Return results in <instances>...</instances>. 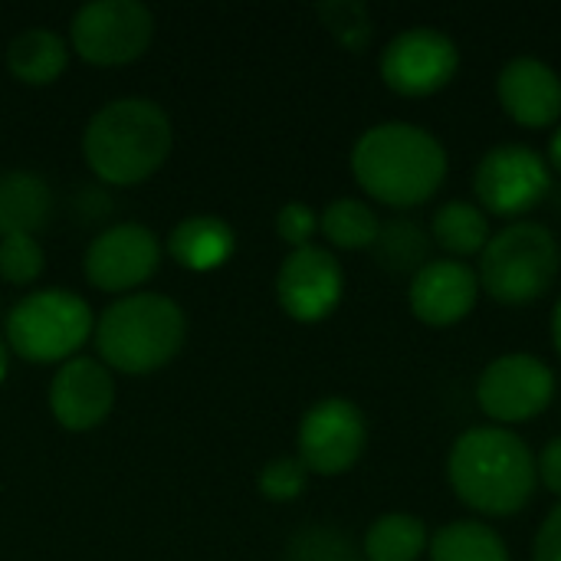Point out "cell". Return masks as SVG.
I'll return each instance as SVG.
<instances>
[{"instance_id":"836d02e7","label":"cell","mask_w":561,"mask_h":561,"mask_svg":"<svg viewBox=\"0 0 561 561\" xmlns=\"http://www.w3.org/2000/svg\"><path fill=\"white\" fill-rule=\"evenodd\" d=\"M7 375V342H0V381Z\"/></svg>"},{"instance_id":"4fadbf2b","label":"cell","mask_w":561,"mask_h":561,"mask_svg":"<svg viewBox=\"0 0 561 561\" xmlns=\"http://www.w3.org/2000/svg\"><path fill=\"white\" fill-rule=\"evenodd\" d=\"M161 263V243L145 224H115L85 250V279L102 293H131L145 286Z\"/></svg>"},{"instance_id":"f546056e","label":"cell","mask_w":561,"mask_h":561,"mask_svg":"<svg viewBox=\"0 0 561 561\" xmlns=\"http://www.w3.org/2000/svg\"><path fill=\"white\" fill-rule=\"evenodd\" d=\"M533 561H561V503L546 516L533 539Z\"/></svg>"},{"instance_id":"52a82bcc","label":"cell","mask_w":561,"mask_h":561,"mask_svg":"<svg viewBox=\"0 0 561 561\" xmlns=\"http://www.w3.org/2000/svg\"><path fill=\"white\" fill-rule=\"evenodd\" d=\"M473 191L486 217L493 214L506 220H523L549 197L552 168L536 148L506 141L480 158L473 171Z\"/></svg>"},{"instance_id":"9c48e42d","label":"cell","mask_w":561,"mask_h":561,"mask_svg":"<svg viewBox=\"0 0 561 561\" xmlns=\"http://www.w3.org/2000/svg\"><path fill=\"white\" fill-rule=\"evenodd\" d=\"M552 398H556L552 368L526 352L500 355L483 368L477 381L480 411L490 421H496V427H510V431L549 411Z\"/></svg>"},{"instance_id":"4dcf8cb0","label":"cell","mask_w":561,"mask_h":561,"mask_svg":"<svg viewBox=\"0 0 561 561\" xmlns=\"http://www.w3.org/2000/svg\"><path fill=\"white\" fill-rule=\"evenodd\" d=\"M536 470H539V483L561 500V437H552L542 454L536 457Z\"/></svg>"},{"instance_id":"d6986e66","label":"cell","mask_w":561,"mask_h":561,"mask_svg":"<svg viewBox=\"0 0 561 561\" xmlns=\"http://www.w3.org/2000/svg\"><path fill=\"white\" fill-rule=\"evenodd\" d=\"M69 62V46L59 33L46 26H30L16 33L7 46L10 72L26 85H49L62 76Z\"/></svg>"},{"instance_id":"8fae6325","label":"cell","mask_w":561,"mask_h":561,"mask_svg":"<svg viewBox=\"0 0 561 561\" xmlns=\"http://www.w3.org/2000/svg\"><path fill=\"white\" fill-rule=\"evenodd\" d=\"M296 447L309 473L319 477L348 473L368 447V424L362 408L352 404L348 398H325L312 404L299 421Z\"/></svg>"},{"instance_id":"8992f818","label":"cell","mask_w":561,"mask_h":561,"mask_svg":"<svg viewBox=\"0 0 561 561\" xmlns=\"http://www.w3.org/2000/svg\"><path fill=\"white\" fill-rule=\"evenodd\" d=\"M95 316L89 302L69 289H36L7 316V345L33 365L69 362L92 339Z\"/></svg>"},{"instance_id":"7c38bea8","label":"cell","mask_w":561,"mask_h":561,"mask_svg":"<svg viewBox=\"0 0 561 561\" xmlns=\"http://www.w3.org/2000/svg\"><path fill=\"white\" fill-rule=\"evenodd\" d=\"M342 289H345L342 263L335 260L332 250L316 243L293 250L276 273V299L283 312L306 325L329 319L342 302Z\"/></svg>"},{"instance_id":"e0dca14e","label":"cell","mask_w":561,"mask_h":561,"mask_svg":"<svg viewBox=\"0 0 561 561\" xmlns=\"http://www.w3.org/2000/svg\"><path fill=\"white\" fill-rule=\"evenodd\" d=\"M237 250V233L227 220L210 217V214H197L181 220L171 233H168V253L178 266L191 270V273H210L220 270Z\"/></svg>"},{"instance_id":"6da1fadb","label":"cell","mask_w":561,"mask_h":561,"mask_svg":"<svg viewBox=\"0 0 561 561\" xmlns=\"http://www.w3.org/2000/svg\"><path fill=\"white\" fill-rule=\"evenodd\" d=\"M450 490L463 506L480 516H516L523 513L539 486L536 454L510 427H470L463 431L447 457Z\"/></svg>"},{"instance_id":"ffe728a7","label":"cell","mask_w":561,"mask_h":561,"mask_svg":"<svg viewBox=\"0 0 561 561\" xmlns=\"http://www.w3.org/2000/svg\"><path fill=\"white\" fill-rule=\"evenodd\" d=\"M431 237L440 250L450 253V260H467L486 250L490 243V217L480 204L470 201H447L434 210Z\"/></svg>"},{"instance_id":"44dd1931","label":"cell","mask_w":561,"mask_h":561,"mask_svg":"<svg viewBox=\"0 0 561 561\" xmlns=\"http://www.w3.org/2000/svg\"><path fill=\"white\" fill-rule=\"evenodd\" d=\"M431 561H513L503 536L480 519H454L431 536Z\"/></svg>"},{"instance_id":"9a60e30c","label":"cell","mask_w":561,"mask_h":561,"mask_svg":"<svg viewBox=\"0 0 561 561\" xmlns=\"http://www.w3.org/2000/svg\"><path fill=\"white\" fill-rule=\"evenodd\" d=\"M115 404V378L95 358H69L53 375L49 385V411L66 431H92L99 427Z\"/></svg>"},{"instance_id":"f1b7e54d","label":"cell","mask_w":561,"mask_h":561,"mask_svg":"<svg viewBox=\"0 0 561 561\" xmlns=\"http://www.w3.org/2000/svg\"><path fill=\"white\" fill-rule=\"evenodd\" d=\"M316 230H319V217H316V210H312L309 204L289 201V204L279 207V214H276V233H279V240L289 243L293 250L309 247L312 237H316Z\"/></svg>"},{"instance_id":"1f68e13d","label":"cell","mask_w":561,"mask_h":561,"mask_svg":"<svg viewBox=\"0 0 561 561\" xmlns=\"http://www.w3.org/2000/svg\"><path fill=\"white\" fill-rule=\"evenodd\" d=\"M549 164H552V168L561 174V125L556 128L552 141H549Z\"/></svg>"},{"instance_id":"ba28073f","label":"cell","mask_w":561,"mask_h":561,"mask_svg":"<svg viewBox=\"0 0 561 561\" xmlns=\"http://www.w3.org/2000/svg\"><path fill=\"white\" fill-rule=\"evenodd\" d=\"M154 36V16L138 0H92L72 13V49L92 66L135 62Z\"/></svg>"},{"instance_id":"3957f363","label":"cell","mask_w":561,"mask_h":561,"mask_svg":"<svg viewBox=\"0 0 561 561\" xmlns=\"http://www.w3.org/2000/svg\"><path fill=\"white\" fill-rule=\"evenodd\" d=\"M171 118L151 99L105 102L82 131V154L102 184L131 187L148 181L171 154Z\"/></svg>"},{"instance_id":"d6a6232c","label":"cell","mask_w":561,"mask_h":561,"mask_svg":"<svg viewBox=\"0 0 561 561\" xmlns=\"http://www.w3.org/2000/svg\"><path fill=\"white\" fill-rule=\"evenodd\" d=\"M552 342H556V352H559L561 358V296L559 302H556V312H552Z\"/></svg>"},{"instance_id":"7402d4cb","label":"cell","mask_w":561,"mask_h":561,"mask_svg":"<svg viewBox=\"0 0 561 561\" xmlns=\"http://www.w3.org/2000/svg\"><path fill=\"white\" fill-rule=\"evenodd\" d=\"M431 533L427 523L411 513H385L365 533V559L368 561H417L427 556Z\"/></svg>"},{"instance_id":"484cf974","label":"cell","mask_w":561,"mask_h":561,"mask_svg":"<svg viewBox=\"0 0 561 561\" xmlns=\"http://www.w3.org/2000/svg\"><path fill=\"white\" fill-rule=\"evenodd\" d=\"M256 486L270 503H293L306 493L309 470L299 457H276L260 470Z\"/></svg>"},{"instance_id":"83f0119b","label":"cell","mask_w":561,"mask_h":561,"mask_svg":"<svg viewBox=\"0 0 561 561\" xmlns=\"http://www.w3.org/2000/svg\"><path fill=\"white\" fill-rule=\"evenodd\" d=\"M289 561H355L348 539L332 529H306L289 542Z\"/></svg>"},{"instance_id":"603a6c76","label":"cell","mask_w":561,"mask_h":561,"mask_svg":"<svg viewBox=\"0 0 561 561\" xmlns=\"http://www.w3.org/2000/svg\"><path fill=\"white\" fill-rule=\"evenodd\" d=\"M319 230L339 250H371L381 233V217L358 197H339L319 214Z\"/></svg>"},{"instance_id":"d4e9b609","label":"cell","mask_w":561,"mask_h":561,"mask_svg":"<svg viewBox=\"0 0 561 561\" xmlns=\"http://www.w3.org/2000/svg\"><path fill=\"white\" fill-rule=\"evenodd\" d=\"M319 20L325 23V30L348 49V53H362L371 36H375V26H371V13L365 3L358 0H329V3H319L316 7Z\"/></svg>"},{"instance_id":"4316f807","label":"cell","mask_w":561,"mask_h":561,"mask_svg":"<svg viewBox=\"0 0 561 561\" xmlns=\"http://www.w3.org/2000/svg\"><path fill=\"white\" fill-rule=\"evenodd\" d=\"M46 266V253L36 237H0V279L13 286L33 283Z\"/></svg>"},{"instance_id":"5bb4252c","label":"cell","mask_w":561,"mask_h":561,"mask_svg":"<svg viewBox=\"0 0 561 561\" xmlns=\"http://www.w3.org/2000/svg\"><path fill=\"white\" fill-rule=\"evenodd\" d=\"M480 276L463 260H431L411 276L408 306L417 316V322L431 329H450L463 322L480 299Z\"/></svg>"},{"instance_id":"277c9868","label":"cell","mask_w":561,"mask_h":561,"mask_svg":"<svg viewBox=\"0 0 561 561\" xmlns=\"http://www.w3.org/2000/svg\"><path fill=\"white\" fill-rule=\"evenodd\" d=\"M187 319L181 306L158 293H128L112 302L92 329L95 352L108 371L151 375L184 348Z\"/></svg>"},{"instance_id":"cb8c5ba5","label":"cell","mask_w":561,"mask_h":561,"mask_svg":"<svg viewBox=\"0 0 561 561\" xmlns=\"http://www.w3.org/2000/svg\"><path fill=\"white\" fill-rule=\"evenodd\" d=\"M375 256L385 270L391 273H417L421 266L431 263L427 250L431 240L414 220H388L381 224V233L375 240Z\"/></svg>"},{"instance_id":"30bf717a","label":"cell","mask_w":561,"mask_h":561,"mask_svg":"<svg viewBox=\"0 0 561 561\" xmlns=\"http://www.w3.org/2000/svg\"><path fill=\"white\" fill-rule=\"evenodd\" d=\"M378 66L391 92L404 99H424L454 82L460 69V49L434 26H411L385 46Z\"/></svg>"},{"instance_id":"7a4b0ae2","label":"cell","mask_w":561,"mask_h":561,"mask_svg":"<svg viewBox=\"0 0 561 561\" xmlns=\"http://www.w3.org/2000/svg\"><path fill=\"white\" fill-rule=\"evenodd\" d=\"M358 187L385 207H421L447 181V151L434 131L414 122L371 125L352 148Z\"/></svg>"},{"instance_id":"ac0fdd59","label":"cell","mask_w":561,"mask_h":561,"mask_svg":"<svg viewBox=\"0 0 561 561\" xmlns=\"http://www.w3.org/2000/svg\"><path fill=\"white\" fill-rule=\"evenodd\" d=\"M53 217V191L36 171L0 174V237H36Z\"/></svg>"},{"instance_id":"2e32d148","label":"cell","mask_w":561,"mask_h":561,"mask_svg":"<svg viewBox=\"0 0 561 561\" xmlns=\"http://www.w3.org/2000/svg\"><path fill=\"white\" fill-rule=\"evenodd\" d=\"M496 95L523 128H552L561 118V76L536 56H516L500 69Z\"/></svg>"},{"instance_id":"5b68a950","label":"cell","mask_w":561,"mask_h":561,"mask_svg":"<svg viewBox=\"0 0 561 561\" xmlns=\"http://www.w3.org/2000/svg\"><path fill=\"white\" fill-rule=\"evenodd\" d=\"M559 270V237L539 220H513L490 237L477 276L500 306H529L556 286Z\"/></svg>"}]
</instances>
